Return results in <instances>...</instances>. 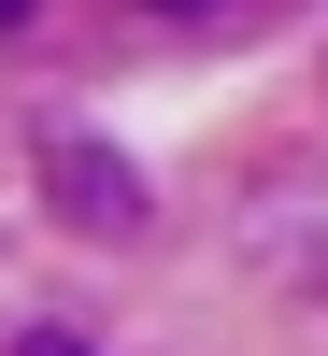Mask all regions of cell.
Returning a JSON list of instances; mask_svg holds the SVG:
<instances>
[{
	"mask_svg": "<svg viewBox=\"0 0 328 356\" xmlns=\"http://www.w3.org/2000/svg\"><path fill=\"white\" fill-rule=\"evenodd\" d=\"M15 356H100L86 328H15Z\"/></svg>",
	"mask_w": 328,
	"mask_h": 356,
	"instance_id": "obj_2",
	"label": "cell"
},
{
	"mask_svg": "<svg viewBox=\"0 0 328 356\" xmlns=\"http://www.w3.org/2000/svg\"><path fill=\"white\" fill-rule=\"evenodd\" d=\"M29 171H43V200H57V228H86V243H129V228H157V186H143L129 157H114L100 129H29Z\"/></svg>",
	"mask_w": 328,
	"mask_h": 356,
	"instance_id": "obj_1",
	"label": "cell"
},
{
	"mask_svg": "<svg viewBox=\"0 0 328 356\" xmlns=\"http://www.w3.org/2000/svg\"><path fill=\"white\" fill-rule=\"evenodd\" d=\"M29 29H43V0H0V43H29Z\"/></svg>",
	"mask_w": 328,
	"mask_h": 356,
	"instance_id": "obj_3",
	"label": "cell"
}]
</instances>
